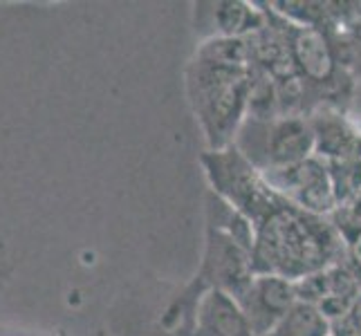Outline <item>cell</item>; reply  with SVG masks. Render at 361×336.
<instances>
[{
	"label": "cell",
	"mask_w": 361,
	"mask_h": 336,
	"mask_svg": "<svg viewBox=\"0 0 361 336\" xmlns=\"http://www.w3.org/2000/svg\"><path fill=\"white\" fill-rule=\"evenodd\" d=\"M252 263L256 273L298 280L307 273L343 263V238L337 224L283 200L256 222Z\"/></svg>",
	"instance_id": "cell-1"
},
{
	"label": "cell",
	"mask_w": 361,
	"mask_h": 336,
	"mask_svg": "<svg viewBox=\"0 0 361 336\" xmlns=\"http://www.w3.org/2000/svg\"><path fill=\"white\" fill-rule=\"evenodd\" d=\"M252 68H227L193 58L186 70V90L209 151L231 146L247 117Z\"/></svg>",
	"instance_id": "cell-2"
},
{
	"label": "cell",
	"mask_w": 361,
	"mask_h": 336,
	"mask_svg": "<svg viewBox=\"0 0 361 336\" xmlns=\"http://www.w3.org/2000/svg\"><path fill=\"white\" fill-rule=\"evenodd\" d=\"M200 161L211 184V193L243 213L254 227L283 200L276 191H271L263 173L233 144L218 151H207Z\"/></svg>",
	"instance_id": "cell-3"
},
{
	"label": "cell",
	"mask_w": 361,
	"mask_h": 336,
	"mask_svg": "<svg viewBox=\"0 0 361 336\" xmlns=\"http://www.w3.org/2000/svg\"><path fill=\"white\" fill-rule=\"evenodd\" d=\"M233 146L260 173L288 168L317 155L314 126L296 115H281L269 121L245 119Z\"/></svg>",
	"instance_id": "cell-4"
},
{
	"label": "cell",
	"mask_w": 361,
	"mask_h": 336,
	"mask_svg": "<svg viewBox=\"0 0 361 336\" xmlns=\"http://www.w3.org/2000/svg\"><path fill=\"white\" fill-rule=\"evenodd\" d=\"M263 178L271 186V191H276L290 204L307 211V213L328 218V213H332L339 204L330 168L317 155L288 168L267 170L263 173Z\"/></svg>",
	"instance_id": "cell-5"
},
{
	"label": "cell",
	"mask_w": 361,
	"mask_h": 336,
	"mask_svg": "<svg viewBox=\"0 0 361 336\" xmlns=\"http://www.w3.org/2000/svg\"><path fill=\"white\" fill-rule=\"evenodd\" d=\"M254 276L256 271L252 254L222 231L207 227L204 256L200 273H197V282L204 290H218L235 301Z\"/></svg>",
	"instance_id": "cell-6"
},
{
	"label": "cell",
	"mask_w": 361,
	"mask_h": 336,
	"mask_svg": "<svg viewBox=\"0 0 361 336\" xmlns=\"http://www.w3.org/2000/svg\"><path fill=\"white\" fill-rule=\"evenodd\" d=\"M296 303L294 282L271 273H256L245 292L235 298L252 336H265Z\"/></svg>",
	"instance_id": "cell-7"
},
{
	"label": "cell",
	"mask_w": 361,
	"mask_h": 336,
	"mask_svg": "<svg viewBox=\"0 0 361 336\" xmlns=\"http://www.w3.org/2000/svg\"><path fill=\"white\" fill-rule=\"evenodd\" d=\"M281 34L285 39L294 72L312 83H330L337 72V56L332 43L323 30L298 27L292 23H281Z\"/></svg>",
	"instance_id": "cell-8"
},
{
	"label": "cell",
	"mask_w": 361,
	"mask_h": 336,
	"mask_svg": "<svg viewBox=\"0 0 361 336\" xmlns=\"http://www.w3.org/2000/svg\"><path fill=\"white\" fill-rule=\"evenodd\" d=\"M197 336H252L238 305L218 290H204L195 305Z\"/></svg>",
	"instance_id": "cell-9"
},
{
	"label": "cell",
	"mask_w": 361,
	"mask_h": 336,
	"mask_svg": "<svg viewBox=\"0 0 361 336\" xmlns=\"http://www.w3.org/2000/svg\"><path fill=\"white\" fill-rule=\"evenodd\" d=\"M209 27H214V36L222 39H247L265 27L267 14L258 9L254 3H243V0H220V3H209Z\"/></svg>",
	"instance_id": "cell-10"
},
{
	"label": "cell",
	"mask_w": 361,
	"mask_h": 336,
	"mask_svg": "<svg viewBox=\"0 0 361 336\" xmlns=\"http://www.w3.org/2000/svg\"><path fill=\"white\" fill-rule=\"evenodd\" d=\"M361 294V282L345 263H337L323 269V292L314 305L328 318V323L343 318Z\"/></svg>",
	"instance_id": "cell-11"
},
{
	"label": "cell",
	"mask_w": 361,
	"mask_h": 336,
	"mask_svg": "<svg viewBox=\"0 0 361 336\" xmlns=\"http://www.w3.org/2000/svg\"><path fill=\"white\" fill-rule=\"evenodd\" d=\"M265 336H330V323L314 305L296 301Z\"/></svg>",
	"instance_id": "cell-12"
},
{
	"label": "cell",
	"mask_w": 361,
	"mask_h": 336,
	"mask_svg": "<svg viewBox=\"0 0 361 336\" xmlns=\"http://www.w3.org/2000/svg\"><path fill=\"white\" fill-rule=\"evenodd\" d=\"M343 238V258L345 265L350 267V271L361 282V227L355 229H339Z\"/></svg>",
	"instance_id": "cell-13"
},
{
	"label": "cell",
	"mask_w": 361,
	"mask_h": 336,
	"mask_svg": "<svg viewBox=\"0 0 361 336\" xmlns=\"http://www.w3.org/2000/svg\"><path fill=\"white\" fill-rule=\"evenodd\" d=\"M350 325L361 334V294L357 296V301H355V305L350 307V312H348L345 316H343Z\"/></svg>",
	"instance_id": "cell-14"
}]
</instances>
